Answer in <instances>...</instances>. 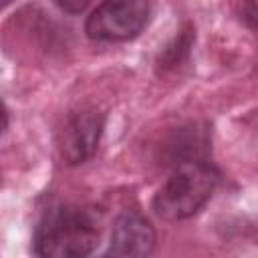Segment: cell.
Returning <instances> with one entry per match:
<instances>
[{"label": "cell", "instance_id": "3957f363", "mask_svg": "<svg viewBox=\"0 0 258 258\" xmlns=\"http://www.w3.org/2000/svg\"><path fill=\"white\" fill-rule=\"evenodd\" d=\"M149 14V0H101L85 20V34L95 42H127L141 34Z\"/></svg>", "mask_w": 258, "mask_h": 258}, {"label": "cell", "instance_id": "52a82bcc", "mask_svg": "<svg viewBox=\"0 0 258 258\" xmlns=\"http://www.w3.org/2000/svg\"><path fill=\"white\" fill-rule=\"evenodd\" d=\"M56 4L58 10H62L64 14H81L87 10V6L91 4V0H52Z\"/></svg>", "mask_w": 258, "mask_h": 258}, {"label": "cell", "instance_id": "9c48e42d", "mask_svg": "<svg viewBox=\"0 0 258 258\" xmlns=\"http://www.w3.org/2000/svg\"><path fill=\"white\" fill-rule=\"evenodd\" d=\"M256 18H258V16H256Z\"/></svg>", "mask_w": 258, "mask_h": 258}, {"label": "cell", "instance_id": "5b68a950", "mask_svg": "<svg viewBox=\"0 0 258 258\" xmlns=\"http://www.w3.org/2000/svg\"><path fill=\"white\" fill-rule=\"evenodd\" d=\"M155 250V230L151 222L137 210L119 214L111 228L109 246L103 256L115 258H141Z\"/></svg>", "mask_w": 258, "mask_h": 258}, {"label": "cell", "instance_id": "8992f818", "mask_svg": "<svg viewBox=\"0 0 258 258\" xmlns=\"http://www.w3.org/2000/svg\"><path fill=\"white\" fill-rule=\"evenodd\" d=\"M194 40H196V32H194V28L187 24V26H185L183 30H179V34L159 52L157 64H159L161 69H173L175 64H179V62L187 56V52H189Z\"/></svg>", "mask_w": 258, "mask_h": 258}, {"label": "cell", "instance_id": "277c9868", "mask_svg": "<svg viewBox=\"0 0 258 258\" xmlns=\"http://www.w3.org/2000/svg\"><path fill=\"white\" fill-rule=\"evenodd\" d=\"M105 129V113L95 107L73 113L58 133V153L64 165H81L89 161L101 141Z\"/></svg>", "mask_w": 258, "mask_h": 258}, {"label": "cell", "instance_id": "6da1fadb", "mask_svg": "<svg viewBox=\"0 0 258 258\" xmlns=\"http://www.w3.org/2000/svg\"><path fill=\"white\" fill-rule=\"evenodd\" d=\"M220 171L208 157L173 163L169 177L159 185L151 200L153 214L163 222H181L196 216L214 196Z\"/></svg>", "mask_w": 258, "mask_h": 258}, {"label": "cell", "instance_id": "ba28073f", "mask_svg": "<svg viewBox=\"0 0 258 258\" xmlns=\"http://www.w3.org/2000/svg\"><path fill=\"white\" fill-rule=\"evenodd\" d=\"M8 2H10V0H4V6H6V4H8Z\"/></svg>", "mask_w": 258, "mask_h": 258}, {"label": "cell", "instance_id": "7a4b0ae2", "mask_svg": "<svg viewBox=\"0 0 258 258\" xmlns=\"http://www.w3.org/2000/svg\"><path fill=\"white\" fill-rule=\"evenodd\" d=\"M99 246V226L91 212L79 206H52L32 234V254L42 258H85Z\"/></svg>", "mask_w": 258, "mask_h": 258}]
</instances>
